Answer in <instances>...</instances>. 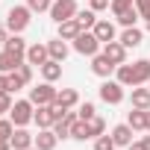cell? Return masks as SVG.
<instances>
[{
    "mask_svg": "<svg viewBox=\"0 0 150 150\" xmlns=\"http://www.w3.org/2000/svg\"><path fill=\"white\" fill-rule=\"evenodd\" d=\"M80 33H83V27L77 24V18H71V21H62V24H59V38H65V41H74Z\"/></svg>",
    "mask_w": 150,
    "mask_h": 150,
    "instance_id": "cell-21",
    "label": "cell"
},
{
    "mask_svg": "<svg viewBox=\"0 0 150 150\" xmlns=\"http://www.w3.org/2000/svg\"><path fill=\"white\" fill-rule=\"evenodd\" d=\"M21 62H27V59H18V56H12L9 50H0V74H12Z\"/></svg>",
    "mask_w": 150,
    "mask_h": 150,
    "instance_id": "cell-24",
    "label": "cell"
},
{
    "mask_svg": "<svg viewBox=\"0 0 150 150\" xmlns=\"http://www.w3.org/2000/svg\"><path fill=\"white\" fill-rule=\"evenodd\" d=\"M135 6V0H112L109 3V9L115 12V15H121V12H127V9H132Z\"/></svg>",
    "mask_w": 150,
    "mask_h": 150,
    "instance_id": "cell-33",
    "label": "cell"
},
{
    "mask_svg": "<svg viewBox=\"0 0 150 150\" xmlns=\"http://www.w3.org/2000/svg\"><path fill=\"white\" fill-rule=\"evenodd\" d=\"M147 132H150V109H147Z\"/></svg>",
    "mask_w": 150,
    "mask_h": 150,
    "instance_id": "cell-42",
    "label": "cell"
},
{
    "mask_svg": "<svg viewBox=\"0 0 150 150\" xmlns=\"http://www.w3.org/2000/svg\"><path fill=\"white\" fill-rule=\"evenodd\" d=\"M88 132H91V138H97V135H103V132H106V121L94 115V118L88 121Z\"/></svg>",
    "mask_w": 150,
    "mask_h": 150,
    "instance_id": "cell-30",
    "label": "cell"
},
{
    "mask_svg": "<svg viewBox=\"0 0 150 150\" xmlns=\"http://www.w3.org/2000/svg\"><path fill=\"white\" fill-rule=\"evenodd\" d=\"M30 100L35 103V106H44V103H53L56 100V88H53V83H41V86H35V88H30Z\"/></svg>",
    "mask_w": 150,
    "mask_h": 150,
    "instance_id": "cell-7",
    "label": "cell"
},
{
    "mask_svg": "<svg viewBox=\"0 0 150 150\" xmlns=\"http://www.w3.org/2000/svg\"><path fill=\"white\" fill-rule=\"evenodd\" d=\"M132 71H135V83H138V86H147V83H150V59L132 62Z\"/></svg>",
    "mask_w": 150,
    "mask_h": 150,
    "instance_id": "cell-23",
    "label": "cell"
},
{
    "mask_svg": "<svg viewBox=\"0 0 150 150\" xmlns=\"http://www.w3.org/2000/svg\"><path fill=\"white\" fill-rule=\"evenodd\" d=\"M38 71H41V77H44L47 83H56V80L62 77V62H56V59H47V62H44Z\"/></svg>",
    "mask_w": 150,
    "mask_h": 150,
    "instance_id": "cell-22",
    "label": "cell"
},
{
    "mask_svg": "<svg viewBox=\"0 0 150 150\" xmlns=\"http://www.w3.org/2000/svg\"><path fill=\"white\" fill-rule=\"evenodd\" d=\"M141 38H144V33H141L138 27H124V33H121V38H118V41L129 50V47H138V44H141Z\"/></svg>",
    "mask_w": 150,
    "mask_h": 150,
    "instance_id": "cell-17",
    "label": "cell"
},
{
    "mask_svg": "<svg viewBox=\"0 0 150 150\" xmlns=\"http://www.w3.org/2000/svg\"><path fill=\"white\" fill-rule=\"evenodd\" d=\"M135 9H138V15L147 21V18H150V0H135Z\"/></svg>",
    "mask_w": 150,
    "mask_h": 150,
    "instance_id": "cell-35",
    "label": "cell"
},
{
    "mask_svg": "<svg viewBox=\"0 0 150 150\" xmlns=\"http://www.w3.org/2000/svg\"><path fill=\"white\" fill-rule=\"evenodd\" d=\"M91 33L100 38V44H106V41H115V38H118L115 24H112V21H103V18H97V24H94V30H91Z\"/></svg>",
    "mask_w": 150,
    "mask_h": 150,
    "instance_id": "cell-9",
    "label": "cell"
},
{
    "mask_svg": "<svg viewBox=\"0 0 150 150\" xmlns=\"http://www.w3.org/2000/svg\"><path fill=\"white\" fill-rule=\"evenodd\" d=\"M100 47H103V44H100V38H97L91 30H83L77 38H74V50H77L80 56H97Z\"/></svg>",
    "mask_w": 150,
    "mask_h": 150,
    "instance_id": "cell-2",
    "label": "cell"
},
{
    "mask_svg": "<svg viewBox=\"0 0 150 150\" xmlns=\"http://www.w3.org/2000/svg\"><path fill=\"white\" fill-rule=\"evenodd\" d=\"M147 86H150V83H147Z\"/></svg>",
    "mask_w": 150,
    "mask_h": 150,
    "instance_id": "cell-45",
    "label": "cell"
},
{
    "mask_svg": "<svg viewBox=\"0 0 150 150\" xmlns=\"http://www.w3.org/2000/svg\"><path fill=\"white\" fill-rule=\"evenodd\" d=\"M97 94H100V100H103V103L118 106V103L124 100V86H121L118 80H103V83H100V88H97Z\"/></svg>",
    "mask_w": 150,
    "mask_h": 150,
    "instance_id": "cell-3",
    "label": "cell"
},
{
    "mask_svg": "<svg viewBox=\"0 0 150 150\" xmlns=\"http://www.w3.org/2000/svg\"><path fill=\"white\" fill-rule=\"evenodd\" d=\"M132 132H135V129H132L129 124H118V127H112L109 135H112V141H115L118 147H129V144H132Z\"/></svg>",
    "mask_w": 150,
    "mask_h": 150,
    "instance_id": "cell-14",
    "label": "cell"
},
{
    "mask_svg": "<svg viewBox=\"0 0 150 150\" xmlns=\"http://www.w3.org/2000/svg\"><path fill=\"white\" fill-rule=\"evenodd\" d=\"M115 18H118V24H121V27H135V21H138L141 15H138V9L132 6V9H127V12H121V15H115Z\"/></svg>",
    "mask_w": 150,
    "mask_h": 150,
    "instance_id": "cell-28",
    "label": "cell"
},
{
    "mask_svg": "<svg viewBox=\"0 0 150 150\" xmlns=\"http://www.w3.org/2000/svg\"><path fill=\"white\" fill-rule=\"evenodd\" d=\"M27 41L21 38V33H12L9 38H6V44H3V50H9L12 56H18V59H27Z\"/></svg>",
    "mask_w": 150,
    "mask_h": 150,
    "instance_id": "cell-12",
    "label": "cell"
},
{
    "mask_svg": "<svg viewBox=\"0 0 150 150\" xmlns=\"http://www.w3.org/2000/svg\"><path fill=\"white\" fill-rule=\"evenodd\" d=\"M115 62H109V56H103V53H97V56H91V71L97 74L100 80H109L112 74H115Z\"/></svg>",
    "mask_w": 150,
    "mask_h": 150,
    "instance_id": "cell-8",
    "label": "cell"
},
{
    "mask_svg": "<svg viewBox=\"0 0 150 150\" xmlns=\"http://www.w3.org/2000/svg\"><path fill=\"white\" fill-rule=\"evenodd\" d=\"M115 147H118V144H115V141H112V135H106V132L94 138V150H115Z\"/></svg>",
    "mask_w": 150,
    "mask_h": 150,
    "instance_id": "cell-32",
    "label": "cell"
},
{
    "mask_svg": "<svg viewBox=\"0 0 150 150\" xmlns=\"http://www.w3.org/2000/svg\"><path fill=\"white\" fill-rule=\"evenodd\" d=\"M9 144H12V150H27V147H33V144H35V135H33V132H27L24 127H15V132H12Z\"/></svg>",
    "mask_w": 150,
    "mask_h": 150,
    "instance_id": "cell-11",
    "label": "cell"
},
{
    "mask_svg": "<svg viewBox=\"0 0 150 150\" xmlns=\"http://www.w3.org/2000/svg\"><path fill=\"white\" fill-rule=\"evenodd\" d=\"M77 24L83 27V30H94V24H97V12L94 9H77Z\"/></svg>",
    "mask_w": 150,
    "mask_h": 150,
    "instance_id": "cell-25",
    "label": "cell"
},
{
    "mask_svg": "<svg viewBox=\"0 0 150 150\" xmlns=\"http://www.w3.org/2000/svg\"><path fill=\"white\" fill-rule=\"evenodd\" d=\"M47 59H50L47 44H38V41H35V44H30V47H27V62H30V65H38V68H41Z\"/></svg>",
    "mask_w": 150,
    "mask_h": 150,
    "instance_id": "cell-13",
    "label": "cell"
},
{
    "mask_svg": "<svg viewBox=\"0 0 150 150\" xmlns=\"http://www.w3.org/2000/svg\"><path fill=\"white\" fill-rule=\"evenodd\" d=\"M0 150H12V144L9 141H0Z\"/></svg>",
    "mask_w": 150,
    "mask_h": 150,
    "instance_id": "cell-41",
    "label": "cell"
},
{
    "mask_svg": "<svg viewBox=\"0 0 150 150\" xmlns=\"http://www.w3.org/2000/svg\"><path fill=\"white\" fill-rule=\"evenodd\" d=\"M3 91H12L9 88V74H0V94H3Z\"/></svg>",
    "mask_w": 150,
    "mask_h": 150,
    "instance_id": "cell-37",
    "label": "cell"
},
{
    "mask_svg": "<svg viewBox=\"0 0 150 150\" xmlns=\"http://www.w3.org/2000/svg\"><path fill=\"white\" fill-rule=\"evenodd\" d=\"M53 103L59 109H74V106H80V94H77V88H62V91H56Z\"/></svg>",
    "mask_w": 150,
    "mask_h": 150,
    "instance_id": "cell-15",
    "label": "cell"
},
{
    "mask_svg": "<svg viewBox=\"0 0 150 150\" xmlns=\"http://www.w3.org/2000/svg\"><path fill=\"white\" fill-rule=\"evenodd\" d=\"M109 3H112V0H88V9L103 12V9H109Z\"/></svg>",
    "mask_w": 150,
    "mask_h": 150,
    "instance_id": "cell-36",
    "label": "cell"
},
{
    "mask_svg": "<svg viewBox=\"0 0 150 150\" xmlns=\"http://www.w3.org/2000/svg\"><path fill=\"white\" fill-rule=\"evenodd\" d=\"M33 15V9L30 6H12L9 12H6V30L9 33H24L27 27H30V18Z\"/></svg>",
    "mask_w": 150,
    "mask_h": 150,
    "instance_id": "cell-1",
    "label": "cell"
},
{
    "mask_svg": "<svg viewBox=\"0 0 150 150\" xmlns=\"http://www.w3.org/2000/svg\"><path fill=\"white\" fill-rule=\"evenodd\" d=\"M74 15H77V0H53V6H50V18H53L56 24L71 21Z\"/></svg>",
    "mask_w": 150,
    "mask_h": 150,
    "instance_id": "cell-5",
    "label": "cell"
},
{
    "mask_svg": "<svg viewBox=\"0 0 150 150\" xmlns=\"http://www.w3.org/2000/svg\"><path fill=\"white\" fill-rule=\"evenodd\" d=\"M103 56H109V62H115V65H124L127 62V47L115 38V41H106L103 44Z\"/></svg>",
    "mask_w": 150,
    "mask_h": 150,
    "instance_id": "cell-10",
    "label": "cell"
},
{
    "mask_svg": "<svg viewBox=\"0 0 150 150\" xmlns=\"http://www.w3.org/2000/svg\"><path fill=\"white\" fill-rule=\"evenodd\" d=\"M12 132H15L12 118H0V141H9V138H12Z\"/></svg>",
    "mask_w": 150,
    "mask_h": 150,
    "instance_id": "cell-31",
    "label": "cell"
},
{
    "mask_svg": "<svg viewBox=\"0 0 150 150\" xmlns=\"http://www.w3.org/2000/svg\"><path fill=\"white\" fill-rule=\"evenodd\" d=\"M47 50H50V59H56V62H65L68 53H71V47H68L65 38H53V41H47Z\"/></svg>",
    "mask_w": 150,
    "mask_h": 150,
    "instance_id": "cell-18",
    "label": "cell"
},
{
    "mask_svg": "<svg viewBox=\"0 0 150 150\" xmlns=\"http://www.w3.org/2000/svg\"><path fill=\"white\" fill-rule=\"evenodd\" d=\"M6 38H9V30H6V27H0V47L6 44Z\"/></svg>",
    "mask_w": 150,
    "mask_h": 150,
    "instance_id": "cell-38",
    "label": "cell"
},
{
    "mask_svg": "<svg viewBox=\"0 0 150 150\" xmlns=\"http://www.w3.org/2000/svg\"><path fill=\"white\" fill-rule=\"evenodd\" d=\"M141 147H144V150H150V135H144V138H141Z\"/></svg>",
    "mask_w": 150,
    "mask_h": 150,
    "instance_id": "cell-39",
    "label": "cell"
},
{
    "mask_svg": "<svg viewBox=\"0 0 150 150\" xmlns=\"http://www.w3.org/2000/svg\"><path fill=\"white\" fill-rule=\"evenodd\" d=\"M132 109H150V86H132Z\"/></svg>",
    "mask_w": 150,
    "mask_h": 150,
    "instance_id": "cell-20",
    "label": "cell"
},
{
    "mask_svg": "<svg viewBox=\"0 0 150 150\" xmlns=\"http://www.w3.org/2000/svg\"><path fill=\"white\" fill-rule=\"evenodd\" d=\"M115 80H118L124 88H132V86H138V83H135V71H132V65H127V62L115 68Z\"/></svg>",
    "mask_w": 150,
    "mask_h": 150,
    "instance_id": "cell-16",
    "label": "cell"
},
{
    "mask_svg": "<svg viewBox=\"0 0 150 150\" xmlns=\"http://www.w3.org/2000/svg\"><path fill=\"white\" fill-rule=\"evenodd\" d=\"M33 115H35V103L33 100H15V106L9 112V118H12L15 127H27L33 121Z\"/></svg>",
    "mask_w": 150,
    "mask_h": 150,
    "instance_id": "cell-4",
    "label": "cell"
},
{
    "mask_svg": "<svg viewBox=\"0 0 150 150\" xmlns=\"http://www.w3.org/2000/svg\"><path fill=\"white\" fill-rule=\"evenodd\" d=\"M71 138H77V141H86V138H91V132H88V121H74V127H71Z\"/></svg>",
    "mask_w": 150,
    "mask_h": 150,
    "instance_id": "cell-27",
    "label": "cell"
},
{
    "mask_svg": "<svg viewBox=\"0 0 150 150\" xmlns=\"http://www.w3.org/2000/svg\"><path fill=\"white\" fill-rule=\"evenodd\" d=\"M30 83H33V65H30V62H21V65L9 74V88L18 91V88H24V86H30Z\"/></svg>",
    "mask_w": 150,
    "mask_h": 150,
    "instance_id": "cell-6",
    "label": "cell"
},
{
    "mask_svg": "<svg viewBox=\"0 0 150 150\" xmlns=\"http://www.w3.org/2000/svg\"><path fill=\"white\" fill-rule=\"evenodd\" d=\"M77 115H80V121H91V118L97 115V109H94V103H88V100H86V103H80V106H77Z\"/></svg>",
    "mask_w": 150,
    "mask_h": 150,
    "instance_id": "cell-29",
    "label": "cell"
},
{
    "mask_svg": "<svg viewBox=\"0 0 150 150\" xmlns=\"http://www.w3.org/2000/svg\"><path fill=\"white\" fill-rule=\"evenodd\" d=\"M56 144H59V135L53 129H38L35 132V147L38 150H53Z\"/></svg>",
    "mask_w": 150,
    "mask_h": 150,
    "instance_id": "cell-19",
    "label": "cell"
},
{
    "mask_svg": "<svg viewBox=\"0 0 150 150\" xmlns=\"http://www.w3.org/2000/svg\"><path fill=\"white\" fill-rule=\"evenodd\" d=\"M129 150H144V147H141V141H132V144H129Z\"/></svg>",
    "mask_w": 150,
    "mask_h": 150,
    "instance_id": "cell-40",
    "label": "cell"
},
{
    "mask_svg": "<svg viewBox=\"0 0 150 150\" xmlns=\"http://www.w3.org/2000/svg\"><path fill=\"white\" fill-rule=\"evenodd\" d=\"M27 6H30L33 12H50L53 0H27Z\"/></svg>",
    "mask_w": 150,
    "mask_h": 150,
    "instance_id": "cell-34",
    "label": "cell"
},
{
    "mask_svg": "<svg viewBox=\"0 0 150 150\" xmlns=\"http://www.w3.org/2000/svg\"><path fill=\"white\" fill-rule=\"evenodd\" d=\"M127 124L138 132V129H147V109H132L127 115Z\"/></svg>",
    "mask_w": 150,
    "mask_h": 150,
    "instance_id": "cell-26",
    "label": "cell"
},
{
    "mask_svg": "<svg viewBox=\"0 0 150 150\" xmlns=\"http://www.w3.org/2000/svg\"><path fill=\"white\" fill-rule=\"evenodd\" d=\"M27 150H38V147H35V144H33V147H27Z\"/></svg>",
    "mask_w": 150,
    "mask_h": 150,
    "instance_id": "cell-44",
    "label": "cell"
},
{
    "mask_svg": "<svg viewBox=\"0 0 150 150\" xmlns=\"http://www.w3.org/2000/svg\"><path fill=\"white\" fill-rule=\"evenodd\" d=\"M147 33H150V18H147Z\"/></svg>",
    "mask_w": 150,
    "mask_h": 150,
    "instance_id": "cell-43",
    "label": "cell"
}]
</instances>
